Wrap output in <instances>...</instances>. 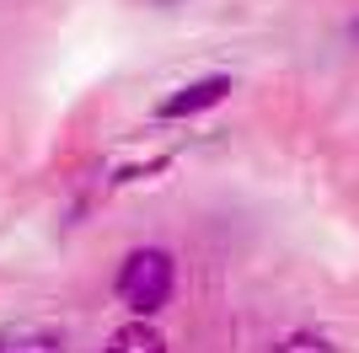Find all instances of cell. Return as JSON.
<instances>
[{"mask_svg":"<svg viewBox=\"0 0 359 353\" xmlns=\"http://www.w3.org/2000/svg\"><path fill=\"white\" fill-rule=\"evenodd\" d=\"M172 289H177V257H172L166 247H135V251H123L118 273H113V294L135 310V321H150L156 310H166Z\"/></svg>","mask_w":359,"mask_h":353,"instance_id":"1","label":"cell"},{"mask_svg":"<svg viewBox=\"0 0 359 353\" xmlns=\"http://www.w3.org/2000/svg\"><path fill=\"white\" fill-rule=\"evenodd\" d=\"M231 97V75H198L188 86H177L172 97L156 102V118H194V113H210Z\"/></svg>","mask_w":359,"mask_h":353,"instance_id":"2","label":"cell"},{"mask_svg":"<svg viewBox=\"0 0 359 353\" xmlns=\"http://www.w3.org/2000/svg\"><path fill=\"white\" fill-rule=\"evenodd\" d=\"M0 353H65L60 326H0Z\"/></svg>","mask_w":359,"mask_h":353,"instance_id":"3","label":"cell"},{"mask_svg":"<svg viewBox=\"0 0 359 353\" xmlns=\"http://www.w3.org/2000/svg\"><path fill=\"white\" fill-rule=\"evenodd\" d=\"M102 353H166V338L150 321H123L118 332L102 342Z\"/></svg>","mask_w":359,"mask_h":353,"instance_id":"4","label":"cell"},{"mask_svg":"<svg viewBox=\"0 0 359 353\" xmlns=\"http://www.w3.org/2000/svg\"><path fill=\"white\" fill-rule=\"evenodd\" d=\"M273 353H338V348H332V342L322 338V332H290V338L279 342Z\"/></svg>","mask_w":359,"mask_h":353,"instance_id":"5","label":"cell"},{"mask_svg":"<svg viewBox=\"0 0 359 353\" xmlns=\"http://www.w3.org/2000/svg\"><path fill=\"white\" fill-rule=\"evenodd\" d=\"M145 6H182V0H145Z\"/></svg>","mask_w":359,"mask_h":353,"instance_id":"6","label":"cell"},{"mask_svg":"<svg viewBox=\"0 0 359 353\" xmlns=\"http://www.w3.org/2000/svg\"><path fill=\"white\" fill-rule=\"evenodd\" d=\"M354 32H359V22H354Z\"/></svg>","mask_w":359,"mask_h":353,"instance_id":"7","label":"cell"}]
</instances>
